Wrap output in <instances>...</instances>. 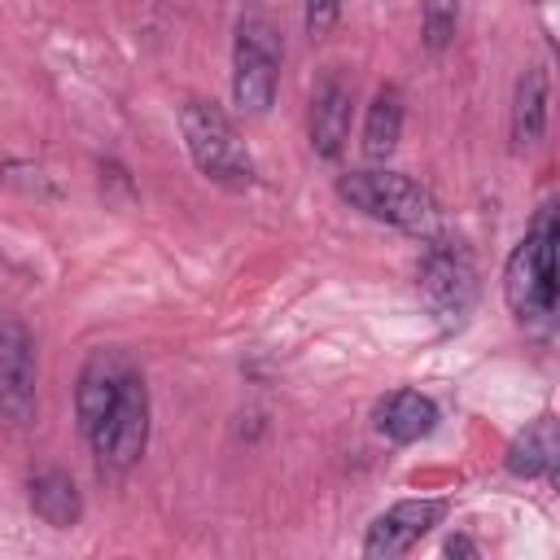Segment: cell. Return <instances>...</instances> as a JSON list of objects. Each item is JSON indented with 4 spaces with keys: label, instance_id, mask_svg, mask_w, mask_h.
Returning a JSON list of instances; mask_svg holds the SVG:
<instances>
[{
    "label": "cell",
    "instance_id": "15",
    "mask_svg": "<svg viewBox=\"0 0 560 560\" xmlns=\"http://www.w3.org/2000/svg\"><path fill=\"white\" fill-rule=\"evenodd\" d=\"M556 451H560L556 420L551 416H538L525 433L512 438V446H508V472H516V477H542V472L556 468Z\"/></svg>",
    "mask_w": 560,
    "mask_h": 560
},
{
    "label": "cell",
    "instance_id": "17",
    "mask_svg": "<svg viewBox=\"0 0 560 560\" xmlns=\"http://www.w3.org/2000/svg\"><path fill=\"white\" fill-rule=\"evenodd\" d=\"M337 13H341V0H302L306 35H311V39H324V35L337 26Z\"/></svg>",
    "mask_w": 560,
    "mask_h": 560
},
{
    "label": "cell",
    "instance_id": "16",
    "mask_svg": "<svg viewBox=\"0 0 560 560\" xmlns=\"http://www.w3.org/2000/svg\"><path fill=\"white\" fill-rule=\"evenodd\" d=\"M459 26V0H424V18H420V35L429 52H442L455 39Z\"/></svg>",
    "mask_w": 560,
    "mask_h": 560
},
{
    "label": "cell",
    "instance_id": "12",
    "mask_svg": "<svg viewBox=\"0 0 560 560\" xmlns=\"http://www.w3.org/2000/svg\"><path fill=\"white\" fill-rule=\"evenodd\" d=\"M547 131V70L529 66L516 79V96H512V149L525 153L542 140Z\"/></svg>",
    "mask_w": 560,
    "mask_h": 560
},
{
    "label": "cell",
    "instance_id": "5",
    "mask_svg": "<svg viewBox=\"0 0 560 560\" xmlns=\"http://www.w3.org/2000/svg\"><path fill=\"white\" fill-rule=\"evenodd\" d=\"M420 293L446 328H459L468 319L477 302V267L464 241L429 236V249L420 258Z\"/></svg>",
    "mask_w": 560,
    "mask_h": 560
},
{
    "label": "cell",
    "instance_id": "2",
    "mask_svg": "<svg viewBox=\"0 0 560 560\" xmlns=\"http://www.w3.org/2000/svg\"><path fill=\"white\" fill-rule=\"evenodd\" d=\"M179 131H184V144H188L192 166H197L206 179L228 184V188L254 184V158H249L241 131L232 127V118H228L214 101L188 96V101L179 105Z\"/></svg>",
    "mask_w": 560,
    "mask_h": 560
},
{
    "label": "cell",
    "instance_id": "14",
    "mask_svg": "<svg viewBox=\"0 0 560 560\" xmlns=\"http://www.w3.org/2000/svg\"><path fill=\"white\" fill-rule=\"evenodd\" d=\"M398 136H402V92L394 83H385L372 105H368V122H363V153L372 162H385L394 149H398Z\"/></svg>",
    "mask_w": 560,
    "mask_h": 560
},
{
    "label": "cell",
    "instance_id": "1",
    "mask_svg": "<svg viewBox=\"0 0 560 560\" xmlns=\"http://www.w3.org/2000/svg\"><path fill=\"white\" fill-rule=\"evenodd\" d=\"M280 61H284V44H280V26L249 9L236 18V39H232V101L245 118H262L276 101V83H280Z\"/></svg>",
    "mask_w": 560,
    "mask_h": 560
},
{
    "label": "cell",
    "instance_id": "11",
    "mask_svg": "<svg viewBox=\"0 0 560 560\" xmlns=\"http://www.w3.org/2000/svg\"><path fill=\"white\" fill-rule=\"evenodd\" d=\"M433 424H438V407H433V398H424L416 389H394L389 398L376 402V429L398 446L429 438Z\"/></svg>",
    "mask_w": 560,
    "mask_h": 560
},
{
    "label": "cell",
    "instance_id": "6",
    "mask_svg": "<svg viewBox=\"0 0 560 560\" xmlns=\"http://www.w3.org/2000/svg\"><path fill=\"white\" fill-rule=\"evenodd\" d=\"M88 442H92V451H96V459L105 468H131L144 455V442H149V389H144L140 372H127L114 407L88 433Z\"/></svg>",
    "mask_w": 560,
    "mask_h": 560
},
{
    "label": "cell",
    "instance_id": "18",
    "mask_svg": "<svg viewBox=\"0 0 560 560\" xmlns=\"http://www.w3.org/2000/svg\"><path fill=\"white\" fill-rule=\"evenodd\" d=\"M446 556H477V547H472L468 538H451V542H446Z\"/></svg>",
    "mask_w": 560,
    "mask_h": 560
},
{
    "label": "cell",
    "instance_id": "8",
    "mask_svg": "<svg viewBox=\"0 0 560 560\" xmlns=\"http://www.w3.org/2000/svg\"><path fill=\"white\" fill-rule=\"evenodd\" d=\"M442 516H446V503H442V499H402V503H394L389 512H381V516L368 525L363 556H372V560L402 556V551H411Z\"/></svg>",
    "mask_w": 560,
    "mask_h": 560
},
{
    "label": "cell",
    "instance_id": "10",
    "mask_svg": "<svg viewBox=\"0 0 560 560\" xmlns=\"http://www.w3.org/2000/svg\"><path fill=\"white\" fill-rule=\"evenodd\" d=\"M346 136H350V88L328 74L311 96V149L332 162L341 158Z\"/></svg>",
    "mask_w": 560,
    "mask_h": 560
},
{
    "label": "cell",
    "instance_id": "9",
    "mask_svg": "<svg viewBox=\"0 0 560 560\" xmlns=\"http://www.w3.org/2000/svg\"><path fill=\"white\" fill-rule=\"evenodd\" d=\"M127 372H131V363L118 350H92L88 354V363L79 372V385H74V411H79V429L83 433H92L105 420V411L114 407Z\"/></svg>",
    "mask_w": 560,
    "mask_h": 560
},
{
    "label": "cell",
    "instance_id": "3",
    "mask_svg": "<svg viewBox=\"0 0 560 560\" xmlns=\"http://www.w3.org/2000/svg\"><path fill=\"white\" fill-rule=\"evenodd\" d=\"M503 293L516 319H547L556 311V206H542L512 249Z\"/></svg>",
    "mask_w": 560,
    "mask_h": 560
},
{
    "label": "cell",
    "instance_id": "7",
    "mask_svg": "<svg viewBox=\"0 0 560 560\" xmlns=\"http://www.w3.org/2000/svg\"><path fill=\"white\" fill-rule=\"evenodd\" d=\"M0 420H35V346L13 315H0Z\"/></svg>",
    "mask_w": 560,
    "mask_h": 560
},
{
    "label": "cell",
    "instance_id": "4",
    "mask_svg": "<svg viewBox=\"0 0 560 560\" xmlns=\"http://www.w3.org/2000/svg\"><path fill=\"white\" fill-rule=\"evenodd\" d=\"M337 192L354 210H363L368 219H381L389 228H402V232H416V236H433V228H438L433 197L416 179H407L398 171H376V166L346 171L337 179Z\"/></svg>",
    "mask_w": 560,
    "mask_h": 560
},
{
    "label": "cell",
    "instance_id": "13",
    "mask_svg": "<svg viewBox=\"0 0 560 560\" xmlns=\"http://www.w3.org/2000/svg\"><path fill=\"white\" fill-rule=\"evenodd\" d=\"M31 508H35V516H39L44 525H52V529H70V525H79V516H83L79 486H74L70 472H61V468H44V472L31 477Z\"/></svg>",
    "mask_w": 560,
    "mask_h": 560
}]
</instances>
